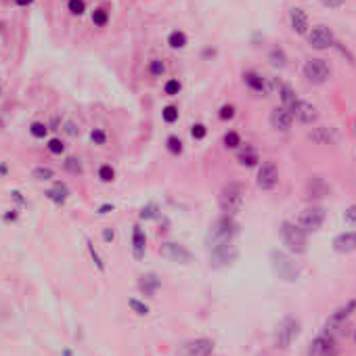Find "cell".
I'll list each match as a JSON object with an SVG mask.
<instances>
[{
	"label": "cell",
	"mask_w": 356,
	"mask_h": 356,
	"mask_svg": "<svg viewBox=\"0 0 356 356\" xmlns=\"http://www.w3.org/2000/svg\"><path fill=\"white\" fill-rule=\"evenodd\" d=\"M243 82L254 92H266V78H262L258 71H243Z\"/></svg>",
	"instance_id": "cell-20"
},
{
	"label": "cell",
	"mask_w": 356,
	"mask_h": 356,
	"mask_svg": "<svg viewBox=\"0 0 356 356\" xmlns=\"http://www.w3.org/2000/svg\"><path fill=\"white\" fill-rule=\"evenodd\" d=\"M6 174H9V165L2 162V164H0V176H6Z\"/></svg>",
	"instance_id": "cell-53"
},
{
	"label": "cell",
	"mask_w": 356,
	"mask_h": 356,
	"mask_svg": "<svg viewBox=\"0 0 356 356\" xmlns=\"http://www.w3.org/2000/svg\"><path fill=\"white\" fill-rule=\"evenodd\" d=\"M99 180L101 183H113L115 180V170H113V165L111 164H103L99 165Z\"/></svg>",
	"instance_id": "cell-30"
},
{
	"label": "cell",
	"mask_w": 356,
	"mask_h": 356,
	"mask_svg": "<svg viewBox=\"0 0 356 356\" xmlns=\"http://www.w3.org/2000/svg\"><path fill=\"white\" fill-rule=\"evenodd\" d=\"M289 27L298 36H306L310 31V19H308L304 9H300V6H291L289 9Z\"/></svg>",
	"instance_id": "cell-14"
},
{
	"label": "cell",
	"mask_w": 356,
	"mask_h": 356,
	"mask_svg": "<svg viewBox=\"0 0 356 356\" xmlns=\"http://www.w3.org/2000/svg\"><path fill=\"white\" fill-rule=\"evenodd\" d=\"M222 142H224V147H226V149H239V145H241V137H239V132L228 130V132L224 134Z\"/></svg>",
	"instance_id": "cell-36"
},
{
	"label": "cell",
	"mask_w": 356,
	"mask_h": 356,
	"mask_svg": "<svg viewBox=\"0 0 356 356\" xmlns=\"http://www.w3.org/2000/svg\"><path fill=\"white\" fill-rule=\"evenodd\" d=\"M0 97H2V88H0Z\"/></svg>",
	"instance_id": "cell-56"
},
{
	"label": "cell",
	"mask_w": 356,
	"mask_h": 356,
	"mask_svg": "<svg viewBox=\"0 0 356 356\" xmlns=\"http://www.w3.org/2000/svg\"><path fill=\"white\" fill-rule=\"evenodd\" d=\"M31 178L38 180V183H49V180L55 178V170L49 168V165H36V168L31 170Z\"/></svg>",
	"instance_id": "cell-25"
},
{
	"label": "cell",
	"mask_w": 356,
	"mask_h": 356,
	"mask_svg": "<svg viewBox=\"0 0 356 356\" xmlns=\"http://www.w3.org/2000/svg\"><path fill=\"white\" fill-rule=\"evenodd\" d=\"M138 285H140V289L145 291L147 296H153L155 291H157V287H160V279H157L155 274H145V276L140 279Z\"/></svg>",
	"instance_id": "cell-26"
},
{
	"label": "cell",
	"mask_w": 356,
	"mask_h": 356,
	"mask_svg": "<svg viewBox=\"0 0 356 356\" xmlns=\"http://www.w3.org/2000/svg\"><path fill=\"white\" fill-rule=\"evenodd\" d=\"M165 149L172 153V155H180L185 151V145H183V140H180L178 137H168V140H165Z\"/></svg>",
	"instance_id": "cell-31"
},
{
	"label": "cell",
	"mask_w": 356,
	"mask_h": 356,
	"mask_svg": "<svg viewBox=\"0 0 356 356\" xmlns=\"http://www.w3.org/2000/svg\"><path fill=\"white\" fill-rule=\"evenodd\" d=\"M145 251H147V235L138 224H134L132 226V256H134V260H142L145 258Z\"/></svg>",
	"instance_id": "cell-18"
},
{
	"label": "cell",
	"mask_w": 356,
	"mask_h": 356,
	"mask_svg": "<svg viewBox=\"0 0 356 356\" xmlns=\"http://www.w3.org/2000/svg\"><path fill=\"white\" fill-rule=\"evenodd\" d=\"M333 249L339 251V254H350V251H356V231L337 235L333 239Z\"/></svg>",
	"instance_id": "cell-19"
},
{
	"label": "cell",
	"mask_w": 356,
	"mask_h": 356,
	"mask_svg": "<svg viewBox=\"0 0 356 356\" xmlns=\"http://www.w3.org/2000/svg\"><path fill=\"white\" fill-rule=\"evenodd\" d=\"M298 335H300V321L294 319V316H285L274 329L273 344H274L276 350H287Z\"/></svg>",
	"instance_id": "cell-4"
},
{
	"label": "cell",
	"mask_w": 356,
	"mask_h": 356,
	"mask_svg": "<svg viewBox=\"0 0 356 356\" xmlns=\"http://www.w3.org/2000/svg\"><path fill=\"white\" fill-rule=\"evenodd\" d=\"M308 356H337L335 337L329 333L316 335L308 346Z\"/></svg>",
	"instance_id": "cell-10"
},
{
	"label": "cell",
	"mask_w": 356,
	"mask_h": 356,
	"mask_svg": "<svg viewBox=\"0 0 356 356\" xmlns=\"http://www.w3.org/2000/svg\"><path fill=\"white\" fill-rule=\"evenodd\" d=\"M237 115V109H235V105H222L220 107V111H218V117L222 122H228V120H233V117Z\"/></svg>",
	"instance_id": "cell-42"
},
{
	"label": "cell",
	"mask_w": 356,
	"mask_h": 356,
	"mask_svg": "<svg viewBox=\"0 0 356 356\" xmlns=\"http://www.w3.org/2000/svg\"><path fill=\"white\" fill-rule=\"evenodd\" d=\"M109 212H113V203H103L101 208L97 210L99 216H105V214H109Z\"/></svg>",
	"instance_id": "cell-50"
},
{
	"label": "cell",
	"mask_w": 356,
	"mask_h": 356,
	"mask_svg": "<svg viewBox=\"0 0 356 356\" xmlns=\"http://www.w3.org/2000/svg\"><path fill=\"white\" fill-rule=\"evenodd\" d=\"M306 38H308V46L314 49V51H327V49H331V46L337 44L333 29H331L329 26H314L306 34Z\"/></svg>",
	"instance_id": "cell-6"
},
{
	"label": "cell",
	"mask_w": 356,
	"mask_h": 356,
	"mask_svg": "<svg viewBox=\"0 0 356 356\" xmlns=\"http://www.w3.org/2000/svg\"><path fill=\"white\" fill-rule=\"evenodd\" d=\"M187 44H189V38L183 29H174L168 34V46L172 51H183Z\"/></svg>",
	"instance_id": "cell-23"
},
{
	"label": "cell",
	"mask_w": 356,
	"mask_h": 356,
	"mask_svg": "<svg viewBox=\"0 0 356 356\" xmlns=\"http://www.w3.org/2000/svg\"><path fill=\"white\" fill-rule=\"evenodd\" d=\"M46 149H49L53 155H63L65 153V142L57 137H53V138H49V142H46Z\"/></svg>",
	"instance_id": "cell-37"
},
{
	"label": "cell",
	"mask_w": 356,
	"mask_h": 356,
	"mask_svg": "<svg viewBox=\"0 0 356 356\" xmlns=\"http://www.w3.org/2000/svg\"><path fill=\"white\" fill-rule=\"evenodd\" d=\"M354 342H356V331H354Z\"/></svg>",
	"instance_id": "cell-55"
},
{
	"label": "cell",
	"mask_w": 356,
	"mask_h": 356,
	"mask_svg": "<svg viewBox=\"0 0 356 356\" xmlns=\"http://www.w3.org/2000/svg\"><path fill=\"white\" fill-rule=\"evenodd\" d=\"M205 134H208V128H205L203 124H193V126H191V137H193L195 140H203Z\"/></svg>",
	"instance_id": "cell-43"
},
{
	"label": "cell",
	"mask_w": 356,
	"mask_h": 356,
	"mask_svg": "<svg viewBox=\"0 0 356 356\" xmlns=\"http://www.w3.org/2000/svg\"><path fill=\"white\" fill-rule=\"evenodd\" d=\"M29 134L34 138H38V140L46 138V137H49V124H44V122H31L29 124Z\"/></svg>",
	"instance_id": "cell-29"
},
{
	"label": "cell",
	"mask_w": 356,
	"mask_h": 356,
	"mask_svg": "<svg viewBox=\"0 0 356 356\" xmlns=\"http://www.w3.org/2000/svg\"><path fill=\"white\" fill-rule=\"evenodd\" d=\"M279 97H281V103H283L281 107H285L287 111H291V109L296 107V103L300 101L298 94H296V90L291 88L289 84H281V86H279Z\"/></svg>",
	"instance_id": "cell-22"
},
{
	"label": "cell",
	"mask_w": 356,
	"mask_h": 356,
	"mask_svg": "<svg viewBox=\"0 0 356 356\" xmlns=\"http://www.w3.org/2000/svg\"><path fill=\"white\" fill-rule=\"evenodd\" d=\"M239 233V224L233 216L222 214L216 218L208 235V249H210V264L212 266H224L231 264L237 258V249L233 247V239Z\"/></svg>",
	"instance_id": "cell-1"
},
{
	"label": "cell",
	"mask_w": 356,
	"mask_h": 356,
	"mask_svg": "<svg viewBox=\"0 0 356 356\" xmlns=\"http://www.w3.org/2000/svg\"><path fill=\"white\" fill-rule=\"evenodd\" d=\"M237 160H239V164L245 165V168H254V165H258V162H260V155L254 147L245 145V151H241Z\"/></svg>",
	"instance_id": "cell-24"
},
{
	"label": "cell",
	"mask_w": 356,
	"mask_h": 356,
	"mask_svg": "<svg viewBox=\"0 0 356 356\" xmlns=\"http://www.w3.org/2000/svg\"><path fill=\"white\" fill-rule=\"evenodd\" d=\"M354 310H356V300H350V302L344 304L342 308H337V310L329 316V321L325 325V333L335 337V333H339V331L346 327V323L350 321V316H352Z\"/></svg>",
	"instance_id": "cell-7"
},
{
	"label": "cell",
	"mask_w": 356,
	"mask_h": 356,
	"mask_svg": "<svg viewBox=\"0 0 356 356\" xmlns=\"http://www.w3.org/2000/svg\"><path fill=\"white\" fill-rule=\"evenodd\" d=\"M2 27H4V23H2V21H0V31H2Z\"/></svg>",
	"instance_id": "cell-54"
},
{
	"label": "cell",
	"mask_w": 356,
	"mask_h": 356,
	"mask_svg": "<svg viewBox=\"0 0 356 356\" xmlns=\"http://www.w3.org/2000/svg\"><path fill=\"white\" fill-rule=\"evenodd\" d=\"M243 187L239 183H226L218 193V208L226 216H235L243 208Z\"/></svg>",
	"instance_id": "cell-2"
},
{
	"label": "cell",
	"mask_w": 356,
	"mask_h": 356,
	"mask_svg": "<svg viewBox=\"0 0 356 356\" xmlns=\"http://www.w3.org/2000/svg\"><path fill=\"white\" fill-rule=\"evenodd\" d=\"M302 74L310 84H325L331 78V65L321 57L308 59L302 67Z\"/></svg>",
	"instance_id": "cell-5"
},
{
	"label": "cell",
	"mask_w": 356,
	"mask_h": 356,
	"mask_svg": "<svg viewBox=\"0 0 356 356\" xmlns=\"http://www.w3.org/2000/svg\"><path fill=\"white\" fill-rule=\"evenodd\" d=\"M19 218V212L17 210H6L4 214H2V220L4 222H13V220H17Z\"/></svg>",
	"instance_id": "cell-47"
},
{
	"label": "cell",
	"mask_w": 356,
	"mask_h": 356,
	"mask_svg": "<svg viewBox=\"0 0 356 356\" xmlns=\"http://www.w3.org/2000/svg\"><path fill=\"white\" fill-rule=\"evenodd\" d=\"M337 130L331 126H316L308 132V140H312L314 145H333L337 142Z\"/></svg>",
	"instance_id": "cell-16"
},
{
	"label": "cell",
	"mask_w": 356,
	"mask_h": 356,
	"mask_svg": "<svg viewBox=\"0 0 356 356\" xmlns=\"http://www.w3.org/2000/svg\"><path fill=\"white\" fill-rule=\"evenodd\" d=\"M92 23H94V27H105L107 23H109V11L107 9H103V6H97V9L92 11Z\"/></svg>",
	"instance_id": "cell-28"
},
{
	"label": "cell",
	"mask_w": 356,
	"mask_h": 356,
	"mask_svg": "<svg viewBox=\"0 0 356 356\" xmlns=\"http://www.w3.org/2000/svg\"><path fill=\"white\" fill-rule=\"evenodd\" d=\"M291 124H294V115L285 107H274L271 111V126L276 132H287L291 128Z\"/></svg>",
	"instance_id": "cell-17"
},
{
	"label": "cell",
	"mask_w": 356,
	"mask_h": 356,
	"mask_svg": "<svg viewBox=\"0 0 356 356\" xmlns=\"http://www.w3.org/2000/svg\"><path fill=\"white\" fill-rule=\"evenodd\" d=\"M147 71H149V76H153V78H162L164 71H165L164 61L162 59H151L149 61V65H147Z\"/></svg>",
	"instance_id": "cell-35"
},
{
	"label": "cell",
	"mask_w": 356,
	"mask_h": 356,
	"mask_svg": "<svg viewBox=\"0 0 356 356\" xmlns=\"http://www.w3.org/2000/svg\"><path fill=\"white\" fill-rule=\"evenodd\" d=\"M281 239L285 243V247H287L291 254H306L308 249V233L304 228H300L296 222H289V220H285L281 224Z\"/></svg>",
	"instance_id": "cell-3"
},
{
	"label": "cell",
	"mask_w": 356,
	"mask_h": 356,
	"mask_svg": "<svg viewBox=\"0 0 356 356\" xmlns=\"http://www.w3.org/2000/svg\"><path fill=\"white\" fill-rule=\"evenodd\" d=\"M178 117H180L178 107H174V105H165V107L162 109V120H164L165 124H174V122H178Z\"/></svg>",
	"instance_id": "cell-33"
},
{
	"label": "cell",
	"mask_w": 356,
	"mask_h": 356,
	"mask_svg": "<svg viewBox=\"0 0 356 356\" xmlns=\"http://www.w3.org/2000/svg\"><path fill=\"white\" fill-rule=\"evenodd\" d=\"M90 140H92V145H97V147L107 145V132L103 128H92L90 130Z\"/></svg>",
	"instance_id": "cell-39"
},
{
	"label": "cell",
	"mask_w": 356,
	"mask_h": 356,
	"mask_svg": "<svg viewBox=\"0 0 356 356\" xmlns=\"http://www.w3.org/2000/svg\"><path fill=\"white\" fill-rule=\"evenodd\" d=\"M63 168H65L67 172H71V174H82V162L78 160V157L69 155L67 160L63 162Z\"/></svg>",
	"instance_id": "cell-38"
},
{
	"label": "cell",
	"mask_w": 356,
	"mask_h": 356,
	"mask_svg": "<svg viewBox=\"0 0 356 356\" xmlns=\"http://www.w3.org/2000/svg\"><path fill=\"white\" fill-rule=\"evenodd\" d=\"M323 4L327 6V9H339V6H344L346 0H321Z\"/></svg>",
	"instance_id": "cell-48"
},
{
	"label": "cell",
	"mask_w": 356,
	"mask_h": 356,
	"mask_svg": "<svg viewBox=\"0 0 356 356\" xmlns=\"http://www.w3.org/2000/svg\"><path fill=\"white\" fill-rule=\"evenodd\" d=\"M323 222H325V210L316 208V205L302 210L298 216V226L304 228L306 233H316L323 226Z\"/></svg>",
	"instance_id": "cell-9"
},
{
	"label": "cell",
	"mask_w": 356,
	"mask_h": 356,
	"mask_svg": "<svg viewBox=\"0 0 356 356\" xmlns=\"http://www.w3.org/2000/svg\"><path fill=\"white\" fill-rule=\"evenodd\" d=\"M256 185L262 191H273V189L279 185V168L273 160H266L260 164L258 168V176H256Z\"/></svg>",
	"instance_id": "cell-8"
},
{
	"label": "cell",
	"mask_w": 356,
	"mask_h": 356,
	"mask_svg": "<svg viewBox=\"0 0 356 356\" xmlns=\"http://www.w3.org/2000/svg\"><path fill=\"white\" fill-rule=\"evenodd\" d=\"M271 260H273L274 273L279 274L281 279H285V281H296L298 279V266L291 262V260L285 254H281V251H273Z\"/></svg>",
	"instance_id": "cell-11"
},
{
	"label": "cell",
	"mask_w": 356,
	"mask_h": 356,
	"mask_svg": "<svg viewBox=\"0 0 356 356\" xmlns=\"http://www.w3.org/2000/svg\"><path fill=\"white\" fill-rule=\"evenodd\" d=\"M128 306L132 308V312H137L138 316H147L149 314V306L145 302H140V300H137V298H130L128 300Z\"/></svg>",
	"instance_id": "cell-40"
},
{
	"label": "cell",
	"mask_w": 356,
	"mask_h": 356,
	"mask_svg": "<svg viewBox=\"0 0 356 356\" xmlns=\"http://www.w3.org/2000/svg\"><path fill=\"white\" fill-rule=\"evenodd\" d=\"M155 216H157V205L155 203H149V205H145V208L140 210V218L142 220H151Z\"/></svg>",
	"instance_id": "cell-44"
},
{
	"label": "cell",
	"mask_w": 356,
	"mask_h": 356,
	"mask_svg": "<svg viewBox=\"0 0 356 356\" xmlns=\"http://www.w3.org/2000/svg\"><path fill=\"white\" fill-rule=\"evenodd\" d=\"M291 115H294V120H298L300 124H306V126H310V124H314L316 120H319V111H316V107L312 105V103L302 101V99H300L296 103V107L291 109Z\"/></svg>",
	"instance_id": "cell-13"
},
{
	"label": "cell",
	"mask_w": 356,
	"mask_h": 356,
	"mask_svg": "<svg viewBox=\"0 0 356 356\" xmlns=\"http://www.w3.org/2000/svg\"><path fill=\"white\" fill-rule=\"evenodd\" d=\"M160 254L165 260H170V262H178V264H189V262H191V251H189L185 245H180V243H172V241L162 243Z\"/></svg>",
	"instance_id": "cell-12"
},
{
	"label": "cell",
	"mask_w": 356,
	"mask_h": 356,
	"mask_svg": "<svg viewBox=\"0 0 356 356\" xmlns=\"http://www.w3.org/2000/svg\"><path fill=\"white\" fill-rule=\"evenodd\" d=\"M67 11H69V15H74V17H82L86 13V2L84 0H67Z\"/></svg>",
	"instance_id": "cell-32"
},
{
	"label": "cell",
	"mask_w": 356,
	"mask_h": 356,
	"mask_svg": "<svg viewBox=\"0 0 356 356\" xmlns=\"http://www.w3.org/2000/svg\"><path fill=\"white\" fill-rule=\"evenodd\" d=\"M44 195H46V199L53 201L55 205H63L67 201V197H69V189H67L65 183H57L53 189H49Z\"/></svg>",
	"instance_id": "cell-21"
},
{
	"label": "cell",
	"mask_w": 356,
	"mask_h": 356,
	"mask_svg": "<svg viewBox=\"0 0 356 356\" xmlns=\"http://www.w3.org/2000/svg\"><path fill=\"white\" fill-rule=\"evenodd\" d=\"M180 90H183V84H180V80H176V78H172V80H168L164 84V94H168V97H178Z\"/></svg>",
	"instance_id": "cell-34"
},
{
	"label": "cell",
	"mask_w": 356,
	"mask_h": 356,
	"mask_svg": "<svg viewBox=\"0 0 356 356\" xmlns=\"http://www.w3.org/2000/svg\"><path fill=\"white\" fill-rule=\"evenodd\" d=\"M113 239H115V231H113V228H105V231H103V241L111 243Z\"/></svg>",
	"instance_id": "cell-49"
},
{
	"label": "cell",
	"mask_w": 356,
	"mask_h": 356,
	"mask_svg": "<svg viewBox=\"0 0 356 356\" xmlns=\"http://www.w3.org/2000/svg\"><path fill=\"white\" fill-rule=\"evenodd\" d=\"M65 134H69V137H78V134H80V128H78V126L74 124V122H65Z\"/></svg>",
	"instance_id": "cell-46"
},
{
	"label": "cell",
	"mask_w": 356,
	"mask_h": 356,
	"mask_svg": "<svg viewBox=\"0 0 356 356\" xmlns=\"http://www.w3.org/2000/svg\"><path fill=\"white\" fill-rule=\"evenodd\" d=\"M214 352V342L208 337H199V339H191L183 346L180 354L183 356H212Z\"/></svg>",
	"instance_id": "cell-15"
},
{
	"label": "cell",
	"mask_w": 356,
	"mask_h": 356,
	"mask_svg": "<svg viewBox=\"0 0 356 356\" xmlns=\"http://www.w3.org/2000/svg\"><path fill=\"white\" fill-rule=\"evenodd\" d=\"M11 195H13V199H15V201H19V203H26V199H23V197H21V193H19V191H11Z\"/></svg>",
	"instance_id": "cell-52"
},
{
	"label": "cell",
	"mask_w": 356,
	"mask_h": 356,
	"mask_svg": "<svg viewBox=\"0 0 356 356\" xmlns=\"http://www.w3.org/2000/svg\"><path fill=\"white\" fill-rule=\"evenodd\" d=\"M344 220L348 224H352V226H356V203L354 205H350L346 212H344Z\"/></svg>",
	"instance_id": "cell-45"
},
{
	"label": "cell",
	"mask_w": 356,
	"mask_h": 356,
	"mask_svg": "<svg viewBox=\"0 0 356 356\" xmlns=\"http://www.w3.org/2000/svg\"><path fill=\"white\" fill-rule=\"evenodd\" d=\"M86 245H88V254H90V258H92V262H94V266H97V268H99V271H101V273H105V262H103V258H101V254H99V251H97V249H94V245H92V241H88V243H86Z\"/></svg>",
	"instance_id": "cell-41"
},
{
	"label": "cell",
	"mask_w": 356,
	"mask_h": 356,
	"mask_svg": "<svg viewBox=\"0 0 356 356\" xmlns=\"http://www.w3.org/2000/svg\"><path fill=\"white\" fill-rule=\"evenodd\" d=\"M15 6H19V9H27V6L34 4V0H13Z\"/></svg>",
	"instance_id": "cell-51"
},
{
	"label": "cell",
	"mask_w": 356,
	"mask_h": 356,
	"mask_svg": "<svg viewBox=\"0 0 356 356\" xmlns=\"http://www.w3.org/2000/svg\"><path fill=\"white\" fill-rule=\"evenodd\" d=\"M268 61H271L274 67L281 69V67L287 65V55H285V51L281 49V46H274V49L268 53Z\"/></svg>",
	"instance_id": "cell-27"
}]
</instances>
